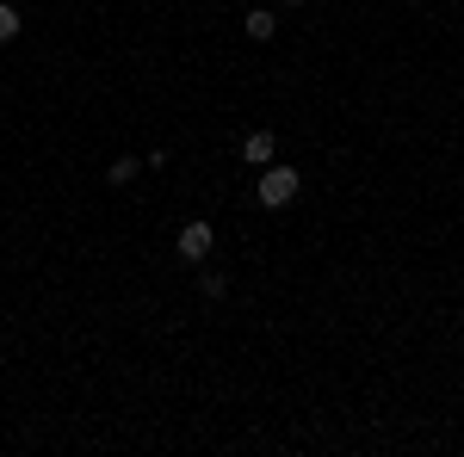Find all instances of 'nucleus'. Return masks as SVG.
I'll return each instance as SVG.
<instances>
[{
    "instance_id": "423d86ee",
    "label": "nucleus",
    "mask_w": 464,
    "mask_h": 457,
    "mask_svg": "<svg viewBox=\"0 0 464 457\" xmlns=\"http://www.w3.org/2000/svg\"><path fill=\"white\" fill-rule=\"evenodd\" d=\"M13 37H19V6L0 0V43H13Z\"/></svg>"
},
{
    "instance_id": "7ed1b4c3",
    "label": "nucleus",
    "mask_w": 464,
    "mask_h": 457,
    "mask_svg": "<svg viewBox=\"0 0 464 457\" xmlns=\"http://www.w3.org/2000/svg\"><path fill=\"white\" fill-rule=\"evenodd\" d=\"M273 148H279V142H273V130H248V137H242V161L266 167V161H273Z\"/></svg>"
},
{
    "instance_id": "6e6552de",
    "label": "nucleus",
    "mask_w": 464,
    "mask_h": 457,
    "mask_svg": "<svg viewBox=\"0 0 464 457\" xmlns=\"http://www.w3.org/2000/svg\"><path fill=\"white\" fill-rule=\"evenodd\" d=\"M297 6H304V0H297Z\"/></svg>"
},
{
    "instance_id": "20e7f679",
    "label": "nucleus",
    "mask_w": 464,
    "mask_h": 457,
    "mask_svg": "<svg viewBox=\"0 0 464 457\" xmlns=\"http://www.w3.org/2000/svg\"><path fill=\"white\" fill-rule=\"evenodd\" d=\"M242 32H248V37H254V43H266V37L279 32V19H273V13H266V6H254L248 19H242Z\"/></svg>"
},
{
    "instance_id": "0eeeda50",
    "label": "nucleus",
    "mask_w": 464,
    "mask_h": 457,
    "mask_svg": "<svg viewBox=\"0 0 464 457\" xmlns=\"http://www.w3.org/2000/svg\"><path fill=\"white\" fill-rule=\"evenodd\" d=\"M198 290H205V297H223V290H229V279H223V272H205V279H198Z\"/></svg>"
},
{
    "instance_id": "f03ea898",
    "label": "nucleus",
    "mask_w": 464,
    "mask_h": 457,
    "mask_svg": "<svg viewBox=\"0 0 464 457\" xmlns=\"http://www.w3.org/2000/svg\"><path fill=\"white\" fill-rule=\"evenodd\" d=\"M211 247H217L211 223H186V229H179V253H186V260H211Z\"/></svg>"
},
{
    "instance_id": "39448f33",
    "label": "nucleus",
    "mask_w": 464,
    "mask_h": 457,
    "mask_svg": "<svg viewBox=\"0 0 464 457\" xmlns=\"http://www.w3.org/2000/svg\"><path fill=\"white\" fill-rule=\"evenodd\" d=\"M137 174H143V161H130V155H118V161L106 167V179H111V186H130Z\"/></svg>"
},
{
    "instance_id": "f257e3e1",
    "label": "nucleus",
    "mask_w": 464,
    "mask_h": 457,
    "mask_svg": "<svg viewBox=\"0 0 464 457\" xmlns=\"http://www.w3.org/2000/svg\"><path fill=\"white\" fill-rule=\"evenodd\" d=\"M297 186H304L297 167H273V161H266V167H260V205H266V211H285L291 198H297Z\"/></svg>"
}]
</instances>
